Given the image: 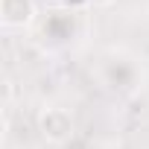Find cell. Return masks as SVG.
I'll return each mask as SVG.
<instances>
[{"label":"cell","instance_id":"3957f363","mask_svg":"<svg viewBox=\"0 0 149 149\" xmlns=\"http://www.w3.org/2000/svg\"><path fill=\"white\" fill-rule=\"evenodd\" d=\"M88 3H94V6H111L114 0H88Z\"/></svg>","mask_w":149,"mask_h":149},{"label":"cell","instance_id":"7a4b0ae2","mask_svg":"<svg viewBox=\"0 0 149 149\" xmlns=\"http://www.w3.org/2000/svg\"><path fill=\"white\" fill-rule=\"evenodd\" d=\"M35 18V3L32 0H0V21L9 29L29 26Z\"/></svg>","mask_w":149,"mask_h":149},{"label":"cell","instance_id":"6da1fadb","mask_svg":"<svg viewBox=\"0 0 149 149\" xmlns=\"http://www.w3.org/2000/svg\"><path fill=\"white\" fill-rule=\"evenodd\" d=\"M38 129H41V134H44L47 140L61 143V140H67V137L73 134V117H70L64 108L50 105V108L41 111V117H38Z\"/></svg>","mask_w":149,"mask_h":149}]
</instances>
